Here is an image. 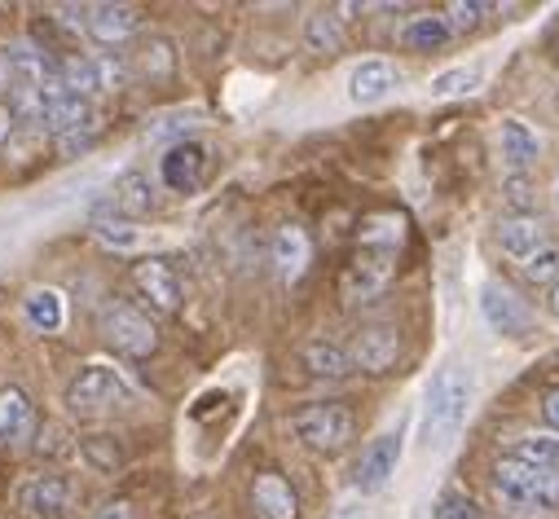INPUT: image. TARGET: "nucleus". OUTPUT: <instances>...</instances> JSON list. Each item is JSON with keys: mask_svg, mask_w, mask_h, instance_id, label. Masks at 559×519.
<instances>
[{"mask_svg": "<svg viewBox=\"0 0 559 519\" xmlns=\"http://www.w3.org/2000/svg\"><path fill=\"white\" fill-rule=\"evenodd\" d=\"M102 335H106L119 352H128V357H146V352L159 348V330L151 326V317L136 313V309H128V304H110V309L102 313Z\"/></svg>", "mask_w": 559, "mask_h": 519, "instance_id": "7", "label": "nucleus"}, {"mask_svg": "<svg viewBox=\"0 0 559 519\" xmlns=\"http://www.w3.org/2000/svg\"><path fill=\"white\" fill-rule=\"evenodd\" d=\"M305 49L309 53H340L344 49V23L331 10H313L305 19Z\"/></svg>", "mask_w": 559, "mask_h": 519, "instance_id": "25", "label": "nucleus"}, {"mask_svg": "<svg viewBox=\"0 0 559 519\" xmlns=\"http://www.w3.org/2000/svg\"><path fill=\"white\" fill-rule=\"evenodd\" d=\"M269 255H273V269H277V278H283V282H300V278H305V269H309V260H313L309 233H305L300 225H283V229L273 233Z\"/></svg>", "mask_w": 559, "mask_h": 519, "instance_id": "12", "label": "nucleus"}, {"mask_svg": "<svg viewBox=\"0 0 559 519\" xmlns=\"http://www.w3.org/2000/svg\"><path fill=\"white\" fill-rule=\"evenodd\" d=\"M300 361H305V370H309V374H318V378H344V374L353 370V357H348V348H340V343H326V339H313V343H305Z\"/></svg>", "mask_w": 559, "mask_h": 519, "instance_id": "23", "label": "nucleus"}, {"mask_svg": "<svg viewBox=\"0 0 559 519\" xmlns=\"http://www.w3.org/2000/svg\"><path fill=\"white\" fill-rule=\"evenodd\" d=\"M480 313H485L489 330L502 335V339H524V335L533 330V313H528L524 300H520L511 287H502L498 278H489V282L480 287Z\"/></svg>", "mask_w": 559, "mask_h": 519, "instance_id": "6", "label": "nucleus"}, {"mask_svg": "<svg viewBox=\"0 0 559 519\" xmlns=\"http://www.w3.org/2000/svg\"><path fill=\"white\" fill-rule=\"evenodd\" d=\"M467 406H472V370L463 365H445L432 387H428V401H424V445L428 449H441L459 436L463 419H467Z\"/></svg>", "mask_w": 559, "mask_h": 519, "instance_id": "1", "label": "nucleus"}, {"mask_svg": "<svg viewBox=\"0 0 559 519\" xmlns=\"http://www.w3.org/2000/svg\"><path fill=\"white\" fill-rule=\"evenodd\" d=\"M396 462H401V436L388 432V436H379V440L361 454V462H357V488H361V493H379V488L396 475Z\"/></svg>", "mask_w": 559, "mask_h": 519, "instance_id": "14", "label": "nucleus"}, {"mask_svg": "<svg viewBox=\"0 0 559 519\" xmlns=\"http://www.w3.org/2000/svg\"><path fill=\"white\" fill-rule=\"evenodd\" d=\"M93 233H97L106 246H115V251H132V246H142V229L128 225V220H97V225H93Z\"/></svg>", "mask_w": 559, "mask_h": 519, "instance_id": "30", "label": "nucleus"}, {"mask_svg": "<svg viewBox=\"0 0 559 519\" xmlns=\"http://www.w3.org/2000/svg\"><path fill=\"white\" fill-rule=\"evenodd\" d=\"M348 357H353L357 370H366V374H383V370H392L396 357H401V335H396L392 326H366V330L353 335Z\"/></svg>", "mask_w": 559, "mask_h": 519, "instance_id": "10", "label": "nucleus"}, {"mask_svg": "<svg viewBox=\"0 0 559 519\" xmlns=\"http://www.w3.org/2000/svg\"><path fill=\"white\" fill-rule=\"evenodd\" d=\"M251 506H255V519H296L300 515V497L296 488L283 480V475H255L251 484Z\"/></svg>", "mask_w": 559, "mask_h": 519, "instance_id": "16", "label": "nucleus"}, {"mask_svg": "<svg viewBox=\"0 0 559 519\" xmlns=\"http://www.w3.org/2000/svg\"><path fill=\"white\" fill-rule=\"evenodd\" d=\"M58 75H62V84L71 88V93H80L84 101L88 97H97V93H119L123 84H128V67L115 58V53H75V58H67L62 67H58Z\"/></svg>", "mask_w": 559, "mask_h": 519, "instance_id": "5", "label": "nucleus"}, {"mask_svg": "<svg viewBox=\"0 0 559 519\" xmlns=\"http://www.w3.org/2000/svg\"><path fill=\"white\" fill-rule=\"evenodd\" d=\"M542 414H546V427L559 436V387H555V393H546V401H542Z\"/></svg>", "mask_w": 559, "mask_h": 519, "instance_id": "34", "label": "nucleus"}, {"mask_svg": "<svg viewBox=\"0 0 559 519\" xmlns=\"http://www.w3.org/2000/svg\"><path fill=\"white\" fill-rule=\"evenodd\" d=\"M396 84H401L396 67L383 62V58H370V62H361V67L348 75V97H353L357 106H370V101H383Z\"/></svg>", "mask_w": 559, "mask_h": 519, "instance_id": "19", "label": "nucleus"}, {"mask_svg": "<svg viewBox=\"0 0 559 519\" xmlns=\"http://www.w3.org/2000/svg\"><path fill=\"white\" fill-rule=\"evenodd\" d=\"M493 493L511 510H559V471L528 467L520 458H498L493 462Z\"/></svg>", "mask_w": 559, "mask_h": 519, "instance_id": "2", "label": "nucleus"}, {"mask_svg": "<svg viewBox=\"0 0 559 519\" xmlns=\"http://www.w3.org/2000/svg\"><path fill=\"white\" fill-rule=\"evenodd\" d=\"M480 88V71L476 67H454V71H441L437 80H432V97H467V93H476Z\"/></svg>", "mask_w": 559, "mask_h": 519, "instance_id": "29", "label": "nucleus"}, {"mask_svg": "<svg viewBox=\"0 0 559 519\" xmlns=\"http://www.w3.org/2000/svg\"><path fill=\"white\" fill-rule=\"evenodd\" d=\"M485 14H489V5H476V0H454V5L445 10V23L459 36V32H476L485 23Z\"/></svg>", "mask_w": 559, "mask_h": 519, "instance_id": "31", "label": "nucleus"}, {"mask_svg": "<svg viewBox=\"0 0 559 519\" xmlns=\"http://www.w3.org/2000/svg\"><path fill=\"white\" fill-rule=\"evenodd\" d=\"M498 150H502V164H507L511 172H528V168L542 159L537 133H533L528 123H520V119H507V123L498 128Z\"/></svg>", "mask_w": 559, "mask_h": 519, "instance_id": "18", "label": "nucleus"}, {"mask_svg": "<svg viewBox=\"0 0 559 519\" xmlns=\"http://www.w3.org/2000/svg\"><path fill=\"white\" fill-rule=\"evenodd\" d=\"M498 246L524 265L528 255H537L546 246V225L537 216H507V220H498Z\"/></svg>", "mask_w": 559, "mask_h": 519, "instance_id": "17", "label": "nucleus"}, {"mask_svg": "<svg viewBox=\"0 0 559 519\" xmlns=\"http://www.w3.org/2000/svg\"><path fill=\"white\" fill-rule=\"evenodd\" d=\"M84 27L97 45H123L128 36L142 32V10L136 5H93Z\"/></svg>", "mask_w": 559, "mask_h": 519, "instance_id": "13", "label": "nucleus"}, {"mask_svg": "<svg viewBox=\"0 0 559 519\" xmlns=\"http://www.w3.org/2000/svg\"><path fill=\"white\" fill-rule=\"evenodd\" d=\"M287 427H292V436H296L300 445H309V449H318V454H340V449L353 440L357 419H353V410L340 406V401H318V406L296 410V414L287 419Z\"/></svg>", "mask_w": 559, "mask_h": 519, "instance_id": "3", "label": "nucleus"}, {"mask_svg": "<svg viewBox=\"0 0 559 519\" xmlns=\"http://www.w3.org/2000/svg\"><path fill=\"white\" fill-rule=\"evenodd\" d=\"M132 282L159 313H177L181 309V282H177V274L168 265H159V260H142V265L132 269Z\"/></svg>", "mask_w": 559, "mask_h": 519, "instance_id": "15", "label": "nucleus"}, {"mask_svg": "<svg viewBox=\"0 0 559 519\" xmlns=\"http://www.w3.org/2000/svg\"><path fill=\"white\" fill-rule=\"evenodd\" d=\"M550 313L559 317V287H550Z\"/></svg>", "mask_w": 559, "mask_h": 519, "instance_id": "36", "label": "nucleus"}, {"mask_svg": "<svg viewBox=\"0 0 559 519\" xmlns=\"http://www.w3.org/2000/svg\"><path fill=\"white\" fill-rule=\"evenodd\" d=\"M401 216H370L366 229H361V246L370 251H396L401 246Z\"/></svg>", "mask_w": 559, "mask_h": 519, "instance_id": "27", "label": "nucleus"}, {"mask_svg": "<svg viewBox=\"0 0 559 519\" xmlns=\"http://www.w3.org/2000/svg\"><path fill=\"white\" fill-rule=\"evenodd\" d=\"M507 458H520L528 467H546V471H559V436L555 432H524L511 440V454Z\"/></svg>", "mask_w": 559, "mask_h": 519, "instance_id": "24", "label": "nucleus"}, {"mask_svg": "<svg viewBox=\"0 0 559 519\" xmlns=\"http://www.w3.org/2000/svg\"><path fill=\"white\" fill-rule=\"evenodd\" d=\"M392 260H396V251H370V246H361L357 260L348 265V274H344V300L348 304L374 300L392 282Z\"/></svg>", "mask_w": 559, "mask_h": 519, "instance_id": "8", "label": "nucleus"}, {"mask_svg": "<svg viewBox=\"0 0 559 519\" xmlns=\"http://www.w3.org/2000/svg\"><path fill=\"white\" fill-rule=\"evenodd\" d=\"M450 40H454V27L445 23V14H414V19H405V27H401V45L414 49V53L445 49Z\"/></svg>", "mask_w": 559, "mask_h": 519, "instance_id": "20", "label": "nucleus"}, {"mask_svg": "<svg viewBox=\"0 0 559 519\" xmlns=\"http://www.w3.org/2000/svg\"><path fill=\"white\" fill-rule=\"evenodd\" d=\"M128 397V383L119 378V370L110 365H84L62 393V406L71 414H102L110 406H119Z\"/></svg>", "mask_w": 559, "mask_h": 519, "instance_id": "4", "label": "nucleus"}, {"mask_svg": "<svg viewBox=\"0 0 559 519\" xmlns=\"http://www.w3.org/2000/svg\"><path fill=\"white\" fill-rule=\"evenodd\" d=\"M23 313H27V322H32L36 330H45V335L62 330V317H67V309H62V295H58L53 287H40V291H32V295L23 300Z\"/></svg>", "mask_w": 559, "mask_h": 519, "instance_id": "26", "label": "nucleus"}, {"mask_svg": "<svg viewBox=\"0 0 559 519\" xmlns=\"http://www.w3.org/2000/svg\"><path fill=\"white\" fill-rule=\"evenodd\" d=\"M437 519H476V502L467 493L450 488V493L437 497Z\"/></svg>", "mask_w": 559, "mask_h": 519, "instance_id": "32", "label": "nucleus"}, {"mask_svg": "<svg viewBox=\"0 0 559 519\" xmlns=\"http://www.w3.org/2000/svg\"><path fill=\"white\" fill-rule=\"evenodd\" d=\"M502 194H507V203H511L515 212H524V207H533V181H528V177H520V172H511V177H507V185H502Z\"/></svg>", "mask_w": 559, "mask_h": 519, "instance_id": "33", "label": "nucleus"}, {"mask_svg": "<svg viewBox=\"0 0 559 519\" xmlns=\"http://www.w3.org/2000/svg\"><path fill=\"white\" fill-rule=\"evenodd\" d=\"M155 203H159V194H155V185H151L146 172H123V177L115 181V212H123V216H146Z\"/></svg>", "mask_w": 559, "mask_h": 519, "instance_id": "22", "label": "nucleus"}, {"mask_svg": "<svg viewBox=\"0 0 559 519\" xmlns=\"http://www.w3.org/2000/svg\"><path fill=\"white\" fill-rule=\"evenodd\" d=\"M32 427H36V410H32V401L19 393V387H5V393H0V445H19V440H27Z\"/></svg>", "mask_w": 559, "mask_h": 519, "instance_id": "21", "label": "nucleus"}, {"mask_svg": "<svg viewBox=\"0 0 559 519\" xmlns=\"http://www.w3.org/2000/svg\"><path fill=\"white\" fill-rule=\"evenodd\" d=\"M93 519H132V510H128L123 502H110V506H102Z\"/></svg>", "mask_w": 559, "mask_h": 519, "instance_id": "35", "label": "nucleus"}, {"mask_svg": "<svg viewBox=\"0 0 559 519\" xmlns=\"http://www.w3.org/2000/svg\"><path fill=\"white\" fill-rule=\"evenodd\" d=\"M520 274H524L528 282H537V287H559V246H555V242H546L537 255H528V260H524Z\"/></svg>", "mask_w": 559, "mask_h": 519, "instance_id": "28", "label": "nucleus"}, {"mask_svg": "<svg viewBox=\"0 0 559 519\" xmlns=\"http://www.w3.org/2000/svg\"><path fill=\"white\" fill-rule=\"evenodd\" d=\"M207 168H212V150L199 146V142H181V146H173V150L164 155V164H159L164 185L177 190V194H194V190H203Z\"/></svg>", "mask_w": 559, "mask_h": 519, "instance_id": "9", "label": "nucleus"}, {"mask_svg": "<svg viewBox=\"0 0 559 519\" xmlns=\"http://www.w3.org/2000/svg\"><path fill=\"white\" fill-rule=\"evenodd\" d=\"M75 502V484L58 471H45V475H32L27 488H23V506L40 519H62Z\"/></svg>", "mask_w": 559, "mask_h": 519, "instance_id": "11", "label": "nucleus"}]
</instances>
